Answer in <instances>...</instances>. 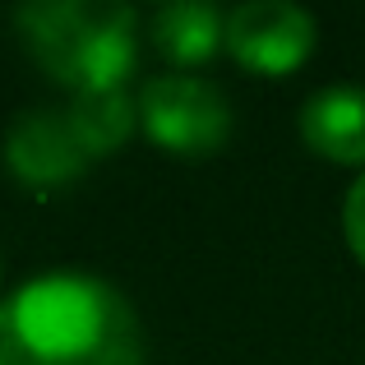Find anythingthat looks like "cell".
Here are the masks:
<instances>
[{
	"instance_id": "3",
	"label": "cell",
	"mask_w": 365,
	"mask_h": 365,
	"mask_svg": "<svg viewBox=\"0 0 365 365\" xmlns=\"http://www.w3.org/2000/svg\"><path fill=\"white\" fill-rule=\"evenodd\" d=\"M143 125L167 153L204 158L232 134V107L222 88L195 74H162L143 88Z\"/></svg>"
},
{
	"instance_id": "6",
	"label": "cell",
	"mask_w": 365,
	"mask_h": 365,
	"mask_svg": "<svg viewBox=\"0 0 365 365\" xmlns=\"http://www.w3.org/2000/svg\"><path fill=\"white\" fill-rule=\"evenodd\" d=\"M301 134L333 162H365V88H319L301 111Z\"/></svg>"
},
{
	"instance_id": "5",
	"label": "cell",
	"mask_w": 365,
	"mask_h": 365,
	"mask_svg": "<svg viewBox=\"0 0 365 365\" xmlns=\"http://www.w3.org/2000/svg\"><path fill=\"white\" fill-rule=\"evenodd\" d=\"M5 158L28 185H70L88 167V148L79 143L70 116L56 111H24L5 134Z\"/></svg>"
},
{
	"instance_id": "4",
	"label": "cell",
	"mask_w": 365,
	"mask_h": 365,
	"mask_svg": "<svg viewBox=\"0 0 365 365\" xmlns=\"http://www.w3.org/2000/svg\"><path fill=\"white\" fill-rule=\"evenodd\" d=\"M227 46L259 74H287L310 56L314 19L292 0H250L227 14Z\"/></svg>"
},
{
	"instance_id": "7",
	"label": "cell",
	"mask_w": 365,
	"mask_h": 365,
	"mask_svg": "<svg viewBox=\"0 0 365 365\" xmlns=\"http://www.w3.org/2000/svg\"><path fill=\"white\" fill-rule=\"evenodd\" d=\"M153 46L176 65H199L217 51V42H227V19L204 0H171L153 14L148 24Z\"/></svg>"
},
{
	"instance_id": "8",
	"label": "cell",
	"mask_w": 365,
	"mask_h": 365,
	"mask_svg": "<svg viewBox=\"0 0 365 365\" xmlns=\"http://www.w3.org/2000/svg\"><path fill=\"white\" fill-rule=\"evenodd\" d=\"M70 125L88 158L116 153L134 130V102L125 98V88H83L70 107Z\"/></svg>"
},
{
	"instance_id": "9",
	"label": "cell",
	"mask_w": 365,
	"mask_h": 365,
	"mask_svg": "<svg viewBox=\"0 0 365 365\" xmlns=\"http://www.w3.org/2000/svg\"><path fill=\"white\" fill-rule=\"evenodd\" d=\"M347 241H351V250H356L361 264H365V176L351 185V195H347Z\"/></svg>"
},
{
	"instance_id": "1",
	"label": "cell",
	"mask_w": 365,
	"mask_h": 365,
	"mask_svg": "<svg viewBox=\"0 0 365 365\" xmlns=\"http://www.w3.org/2000/svg\"><path fill=\"white\" fill-rule=\"evenodd\" d=\"M0 365H143L139 319L102 277H33L0 305Z\"/></svg>"
},
{
	"instance_id": "2",
	"label": "cell",
	"mask_w": 365,
	"mask_h": 365,
	"mask_svg": "<svg viewBox=\"0 0 365 365\" xmlns=\"http://www.w3.org/2000/svg\"><path fill=\"white\" fill-rule=\"evenodd\" d=\"M33 56L74 88H120L134 70V9L120 0H37L19 9Z\"/></svg>"
}]
</instances>
